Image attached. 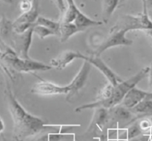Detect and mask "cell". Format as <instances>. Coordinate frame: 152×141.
<instances>
[{"label": "cell", "mask_w": 152, "mask_h": 141, "mask_svg": "<svg viewBox=\"0 0 152 141\" xmlns=\"http://www.w3.org/2000/svg\"><path fill=\"white\" fill-rule=\"evenodd\" d=\"M4 95L13 120V137L15 141H25L47 127L42 120L29 114L22 107L16 100L8 83L6 84Z\"/></svg>", "instance_id": "6da1fadb"}, {"label": "cell", "mask_w": 152, "mask_h": 141, "mask_svg": "<svg viewBox=\"0 0 152 141\" xmlns=\"http://www.w3.org/2000/svg\"><path fill=\"white\" fill-rule=\"evenodd\" d=\"M148 72H149V67L143 68L136 75H133L128 80L123 81L117 86L114 87L112 94L108 99L104 101L96 100V101L92 103L81 105L75 109V112H80L86 109H96V108H105L108 109L114 107L123 102V99L128 93L132 89L136 87V86L148 75Z\"/></svg>", "instance_id": "7a4b0ae2"}, {"label": "cell", "mask_w": 152, "mask_h": 141, "mask_svg": "<svg viewBox=\"0 0 152 141\" xmlns=\"http://www.w3.org/2000/svg\"><path fill=\"white\" fill-rule=\"evenodd\" d=\"M0 59L12 69L19 72H31L36 71L45 72L50 70L53 68L50 65L32 60L31 59H22L16 55L11 47L4 52Z\"/></svg>", "instance_id": "3957f363"}, {"label": "cell", "mask_w": 152, "mask_h": 141, "mask_svg": "<svg viewBox=\"0 0 152 141\" xmlns=\"http://www.w3.org/2000/svg\"><path fill=\"white\" fill-rule=\"evenodd\" d=\"M33 27H30L23 33L18 34L13 32L9 38L10 43V47H11L16 55L22 59H31L28 53L34 34Z\"/></svg>", "instance_id": "277c9868"}, {"label": "cell", "mask_w": 152, "mask_h": 141, "mask_svg": "<svg viewBox=\"0 0 152 141\" xmlns=\"http://www.w3.org/2000/svg\"><path fill=\"white\" fill-rule=\"evenodd\" d=\"M40 0H31L32 6L31 10L21 14L13 22V29L16 33L21 34L28 30L35 24L39 16Z\"/></svg>", "instance_id": "5b68a950"}, {"label": "cell", "mask_w": 152, "mask_h": 141, "mask_svg": "<svg viewBox=\"0 0 152 141\" xmlns=\"http://www.w3.org/2000/svg\"><path fill=\"white\" fill-rule=\"evenodd\" d=\"M128 32L125 30H115L110 32V35L101 45L99 46L97 50L95 51L94 56L99 57L102 53L111 47L117 46H130L133 44L132 39H129L126 37V33Z\"/></svg>", "instance_id": "8992f818"}, {"label": "cell", "mask_w": 152, "mask_h": 141, "mask_svg": "<svg viewBox=\"0 0 152 141\" xmlns=\"http://www.w3.org/2000/svg\"><path fill=\"white\" fill-rule=\"evenodd\" d=\"M91 68V64L87 61H84L81 69H80L77 75L74 77L72 81L68 85V93L66 95L67 101H71L72 98L74 97L79 93V91L83 88L88 78Z\"/></svg>", "instance_id": "52a82bcc"}, {"label": "cell", "mask_w": 152, "mask_h": 141, "mask_svg": "<svg viewBox=\"0 0 152 141\" xmlns=\"http://www.w3.org/2000/svg\"><path fill=\"white\" fill-rule=\"evenodd\" d=\"M31 92L33 94L39 95H67L68 93V85L61 87L49 81L41 80L33 86Z\"/></svg>", "instance_id": "ba28073f"}, {"label": "cell", "mask_w": 152, "mask_h": 141, "mask_svg": "<svg viewBox=\"0 0 152 141\" xmlns=\"http://www.w3.org/2000/svg\"><path fill=\"white\" fill-rule=\"evenodd\" d=\"M84 61H87L88 62L91 64V65L94 66L99 72H102L104 75V76L107 78L109 84H112L114 87L117 86V84L122 82V79L119 76H117L109 67L106 65V64L100 59V57H97L95 56H85Z\"/></svg>", "instance_id": "9c48e42d"}, {"label": "cell", "mask_w": 152, "mask_h": 141, "mask_svg": "<svg viewBox=\"0 0 152 141\" xmlns=\"http://www.w3.org/2000/svg\"><path fill=\"white\" fill-rule=\"evenodd\" d=\"M144 100H152V93L141 90L137 87L132 89L123 99L122 104L131 109Z\"/></svg>", "instance_id": "30bf717a"}, {"label": "cell", "mask_w": 152, "mask_h": 141, "mask_svg": "<svg viewBox=\"0 0 152 141\" xmlns=\"http://www.w3.org/2000/svg\"><path fill=\"white\" fill-rule=\"evenodd\" d=\"M125 30L129 32L134 30H142L140 21L139 15L132 16V15H123L118 19L115 25L111 28L110 32L115 30Z\"/></svg>", "instance_id": "8fae6325"}, {"label": "cell", "mask_w": 152, "mask_h": 141, "mask_svg": "<svg viewBox=\"0 0 152 141\" xmlns=\"http://www.w3.org/2000/svg\"><path fill=\"white\" fill-rule=\"evenodd\" d=\"M85 55L80 52L66 50L62 52L61 54L50 61V66L56 69L62 70L65 69L69 64H71L75 59H83Z\"/></svg>", "instance_id": "7c38bea8"}, {"label": "cell", "mask_w": 152, "mask_h": 141, "mask_svg": "<svg viewBox=\"0 0 152 141\" xmlns=\"http://www.w3.org/2000/svg\"><path fill=\"white\" fill-rule=\"evenodd\" d=\"M107 119H108L107 109L96 108L95 112L94 113L93 120H92V122L88 129V131L90 132L96 129V127L102 130L104 126L105 125V123L107 122Z\"/></svg>", "instance_id": "4fadbf2b"}, {"label": "cell", "mask_w": 152, "mask_h": 141, "mask_svg": "<svg viewBox=\"0 0 152 141\" xmlns=\"http://www.w3.org/2000/svg\"><path fill=\"white\" fill-rule=\"evenodd\" d=\"M74 23L80 30V31L84 30L86 28L90 27L99 26V25H102L101 22L91 19L81 11L77 13V16Z\"/></svg>", "instance_id": "5bb4252c"}, {"label": "cell", "mask_w": 152, "mask_h": 141, "mask_svg": "<svg viewBox=\"0 0 152 141\" xmlns=\"http://www.w3.org/2000/svg\"><path fill=\"white\" fill-rule=\"evenodd\" d=\"M81 32L80 30L74 25V23H61L59 30V38L61 42H65L72 35Z\"/></svg>", "instance_id": "9a60e30c"}, {"label": "cell", "mask_w": 152, "mask_h": 141, "mask_svg": "<svg viewBox=\"0 0 152 141\" xmlns=\"http://www.w3.org/2000/svg\"><path fill=\"white\" fill-rule=\"evenodd\" d=\"M14 32L13 29V22H10L8 19L2 15L0 19V36L3 41L9 40L13 33Z\"/></svg>", "instance_id": "2e32d148"}, {"label": "cell", "mask_w": 152, "mask_h": 141, "mask_svg": "<svg viewBox=\"0 0 152 141\" xmlns=\"http://www.w3.org/2000/svg\"><path fill=\"white\" fill-rule=\"evenodd\" d=\"M120 4L119 0H103L102 2V19L104 23H107L114 10Z\"/></svg>", "instance_id": "e0dca14e"}, {"label": "cell", "mask_w": 152, "mask_h": 141, "mask_svg": "<svg viewBox=\"0 0 152 141\" xmlns=\"http://www.w3.org/2000/svg\"><path fill=\"white\" fill-rule=\"evenodd\" d=\"M35 25H40V26H43L45 27H47L50 30H51L55 35H59V30H60V22H54V21L51 20V19H47V18L44 17V16H38V18L36 20Z\"/></svg>", "instance_id": "ac0fdd59"}, {"label": "cell", "mask_w": 152, "mask_h": 141, "mask_svg": "<svg viewBox=\"0 0 152 141\" xmlns=\"http://www.w3.org/2000/svg\"><path fill=\"white\" fill-rule=\"evenodd\" d=\"M132 113L140 116L151 115L152 116V100H144L137 106L130 109Z\"/></svg>", "instance_id": "d6986e66"}, {"label": "cell", "mask_w": 152, "mask_h": 141, "mask_svg": "<svg viewBox=\"0 0 152 141\" xmlns=\"http://www.w3.org/2000/svg\"><path fill=\"white\" fill-rule=\"evenodd\" d=\"M142 5H143V10H142V13L139 14L142 29L145 30H152V21L148 16V9L144 1H142Z\"/></svg>", "instance_id": "ffe728a7"}, {"label": "cell", "mask_w": 152, "mask_h": 141, "mask_svg": "<svg viewBox=\"0 0 152 141\" xmlns=\"http://www.w3.org/2000/svg\"><path fill=\"white\" fill-rule=\"evenodd\" d=\"M80 11V10H79L77 5L68 6V8L65 11L62 23H74L77 16V13Z\"/></svg>", "instance_id": "44dd1931"}, {"label": "cell", "mask_w": 152, "mask_h": 141, "mask_svg": "<svg viewBox=\"0 0 152 141\" xmlns=\"http://www.w3.org/2000/svg\"><path fill=\"white\" fill-rule=\"evenodd\" d=\"M33 30H34V33L38 35L39 38L40 39H44L46 37L49 36V35H55L51 30L48 29L47 27H45L43 26H40V25H34L33 27Z\"/></svg>", "instance_id": "7402d4cb"}, {"label": "cell", "mask_w": 152, "mask_h": 141, "mask_svg": "<svg viewBox=\"0 0 152 141\" xmlns=\"http://www.w3.org/2000/svg\"><path fill=\"white\" fill-rule=\"evenodd\" d=\"M114 114H115L116 117L122 120H128L131 117L130 109L128 110L127 108H126L125 106H119V107L116 108L114 110Z\"/></svg>", "instance_id": "603a6c76"}, {"label": "cell", "mask_w": 152, "mask_h": 141, "mask_svg": "<svg viewBox=\"0 0 152 141\" xmlns=\"http://www.w3.org/2000/svg\"><path fill=\"white\" fill-rule=\"evenodd\" d=\"M113 89H114V86L112 84H109L105 86L99 93V95L97 98V101H104L109 98L112 94Z\"/></svg>", "instance_id": "cb8c5ba5"}, {"label": "cell", "mask_w": 152, "mask_h": 141, "mask_svg": "<svg viewBox=\"0 0 152 141\" xmlns=\"http://www.w3.org/2000/svg\"><path fill=\"white\" fill-rule=\"evenodd\" d=\"M142 133V130L140 129V128L139 125H134L132 126L131 127H129L128 129V131H127V138L126 140H132L133 138H134L135 137L137 136L140 135V134Z\"/></svg>", "instance_id": "d4e9b609"}, {"label": "cell", "mask_w": 152, "mask_h": 141, "mask_svg": "<svg viewBox=\"0 0 152 141\" xmlns=\"http://www.w3.org/2000/svg\"><path fill=\"white\" fill-rule=\"evenodd\" d=\"M31 6H32V3H31V1H29V0H22L19 4V7L22 11V13L29 11L31 8Z\"/></svg>", "instance_id": "484cf974"}, {"label": "cell", "mask_w": 152, "mask_h": 141, "mask_svg": "<svg viewBox=\"0 0 152 141\" xmlns=\"http://www.w3.org/2000/svg\"><path fill=\"white\" fill-rule=\"evenodd\" d=\"M66 134H60V133H51L48 134V141H61L64 137H66Z\"/></svg>", "instance_id": "4316f807"}, {"label": "cell", "mask_w": 152, "mask_h": 141, "mask_svg": "<svg viewBox=\"0 0 152 141\" xmlns=\"http://www.w3.org/2000/svg\"><path fill=\"white\" fill-rule=\"evenodd\" d=\"M139 127L140 129L142 131H147L150 129L152 127L151 122L148 119H143L140 121L139 124Z\"/></svg>", "instance_id": "83f0119b"}, {"label": "cell", "mask_w": 152, "mask_h": 141, "mask_svg": "<svg viewBox=\"0 0 152 141\" xmlns=\"http://www.w3.org/2000/svg\"><path fill=\"white\" fill-rule=\"evenodd\" d=\"M53 2L56 5L57 8L59 9L60 13H65L66 10L65 7V3H64V0H53Z\"/></svg>", "instance_id": "f1b7e54d"}, {"label": "cell", "mask_w": 152, "mask_h": 141, "mask_svg": "<svg viewBox=\"0 0 152 141\" xmlns=\"http://www.w3.org/2000/svg\"><path fill=\"white\" fill-rule=\"evenodd\" d=\"M0 72H3L4 74L7 75V76H9V78H10V79H12V75H11V74L10 73V72H9L8 69H7V67H6L5 66H4V65L1 64V63H0Z\"/></svg>", "instance_id": "f546056e"}, {"label": "cell", "mask_w": 152, "mask_h": 141, "mask_svg": "<svg viewBox=\"0 0 152 141\" xmlns=\"http://www.w3.org/2000/svg\"><path fill=\"white\" fill-rule=\"evenodd\" d=\"M148 82H149V85L152 86V62L151 64V67H149V72H148Z\"/></svg>", "instance_id": "4dcf8cb0"}, {"label": "cell", "mask_w": 152, "mask_h": 141, "mask_svg": "<svg viewBox=\"0 0 152 141\" xmlns=\"http://www.w3.org/2000/svg\"><path fill=\"white\" fill-rule=\"evenodd\" d=\"M4 121H3V120L1 119V116H0V135L2 134V132H4Z\"/></svg>", "instance_id": "1f68e13d"}, {"label": "cell", "mask_w": 152, "mask_h": 141, "mask_svg": "<svg viewBox=\"0 0 152 141\" xmlns=\"http://www.w3.org/2000/svg\"><path fill=\"white\" fill-rule=\"evenodd\" d=\"M144 1V2L145 3L148 10H152V0H146V1Z\"/></svg>", "instance_id": "d6a6232c"}, {"label": "cell", "mask_w": 152, "mask_h": 141, "mask_svg": "<svg viewBox=\"0 0 152 141\" xmlns=\"http://www.w3.org/2000/svg\"><path fill=\"white\" fill-rule=\"evenodd\" d=\"M99 141H108V134L107 133H104L102 135H100V137H98Z\"/></svg>", "instance_id": "836d02e7"}, {"label": "cell", "mask_w": 152, "mask_h": 141, "mask_svg": "<svg viewBox=\"0 0 152 141\" xmlns=\"http://www.w3.org/2000/svg\"><path fill=\"white\" fill-rule=\"evenodd\" d=\"M67 3H68V6H75L77 4L74 2V0H66Z\"/></svg>", "instance_id": "e575fe53"}, {"label": "cell", "mask_w": 152, "mask_h": 141, "mask_svg": "<svg viewBox=\"0 0 152 141\" xmlns=\"http://www.w3.org/2000/svg\"><path fill=\"white\" fill-rule=\"evenodd\" d=\"M1 1H4V2L7 3V4H12L13 2V0H1Z\"/></svg>", "instance_id": "d590c367"}, {"label": "cell", "mask_w": 152, "mask_h": 141, "mask_svg": "<svg viewBox=\"0 0 152 141\" xmlns=\"http://www.w3.org/2000/svg\"><path fill=\"white\" fill-rule=\"evenodd\" d=\"M146 33L147 34H148V35L152 38V30H147Z\"/></svg>", "instance_id": "8d00e7d4"}, {"label": "cell", "mask_w": 152, "mask_h": 141, "mask_svg": "<svg viewBox=\"0 0 152 141\" xmlns=\"http://www.w3.org/2000/svg\"><path fill=\"white\" fill-rule=\"evenodd\" d=\"M126 0H119V1H120V4H121V3H123L124 1H126Z\"/></svg>", "instance_id": "74e56055"}, {"label": "cell", "mask_w": 152, "mask_h": 141, "mask_svg": "<svg viewBox=\"0 0 152 141\" xmlns=\"http://www.w3.org/2000/svg\"><path fill=\"white\" fill-rule=\"evenodd\" d=\"M3 141H7L5 140V139H4V137H3Z\"/></svg>", "instance_id": "f35d334b"}, {"label": "cell", "mask_w": 152, "mask_h": 141, "mask_svg": "<svg viewBox=\"0 0 152 141\" xmlns=\"http://www.w3.org/2000/svg\"><path fill=\"white\" fill-rule=\"evenodd\" d=\"M142 1H146V0H142Z\"/></svg>", "instance_id": "ab89813d"}]
</instances>
